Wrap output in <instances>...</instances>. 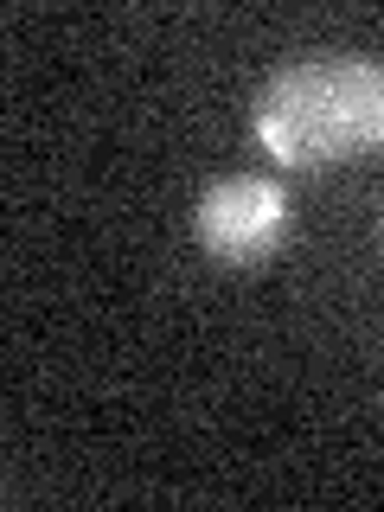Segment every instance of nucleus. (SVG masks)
I'll list each match as a JSON object with an SVG mask.
<instances>
[{
	"instance_id": "obj_1",
	"label": "nucleus",
	"mask_w": 384,
	"mask_h": 512,
	"mask_svg": "<svg viewBox=\"0 0 384 512\" xmlns=\"http://www.w3.org/2000/svg\"><path fill=\"white\" fill-rule=\"evenodd\" d=\"M250 128L288 173L346 167L384 148V64L359 52L295 58L256 90Z\"/></svg>"
},
{
	"instance_id": "obj_2",
	"label": "nucleus",
	"mask_w": 384,
	"mask_h": 512,
	"mask_svg": "<svg viewBox=\"0 0 384 512\" xmlns=\"http://www.w3.org/2000/svg\"><path fill=\"white\" fill-rule=\"evenodd\" d=\"M295 231V199L269 173H224L192 205V237L218 269H256L269 263Z\"/></svg>"
}]
</instances>
